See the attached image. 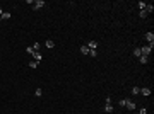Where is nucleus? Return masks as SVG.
Masks as SVG:
<instances>
[{
    "instance_id": "nucleus-1",
    "label": "nucleus",
    "mask_w": 154,
    "mask_h": 114,
    "mask_svg": "<svg viewBox=\"0 0 154 114\" xmlns=\"http://www.w3.org/2000/svg\"><path fill=\"white\" fill-rule=\"evenodd\" d=\"M151 51H152V46H144V48H141V53H142L144 56H149Z\"/></svg>"
},
{
    "instance_id": "nucleus-2",
    "label": "nucleus",
    "mask_w": 154,
    "mask_h": 114,
    "mask_svg": "<svg viewBox=\"0 0 154 114\" xmlns=\"http://www.w3.org/2000/svg\"><path fill=\"white\" fill-rule=\"evenodd\" d=\"M41 7H45V2H43V0H36V2L33 4V9H34V10L41 9Z\"/></svg>"
},
{
    "instance_id": "nucleus-3",
    "label": "nucleus",
    "mask_w": 154,
    "mask_h": 114,
    "mask_svg": "<svg viewBox=\"0 0 154 114\" xmlns=\"http://www.w3.org/2000/svg\"><path fill=\"white\" fill-rule=\"evenodd\" d=\"M33 58H34V61H38V63H40V61L43 60V55H41L40 51H34V53H33Z\"/></svg>"
},
{
    "instance_id": "nucleus-4",
    "label": "nucleus",
    "mask_w": 154,
    "mask_h": 114,
    "mask_svg": "<svg viewBox=\"0 0 154 114\" xmlns=\"http://www.w3.org/2000/svg\"><path fill=\"white\" fill-rule=\"evenodd\" d=\"M125 107H127L128 111H134V109H135V102H132V101H128V99H127V102H125Z\"/></svg>"
},
{
    "instance_id": "nucleus-5",
    "label": "nucleus",
    "mask_w": 154,
    "mask_h": 114,
    "mask_svg": "<svg viewBox=\"0 0 154 114\" xmlns=\"http://www.w3.org/2000/svg\"><path fill=\"white\" fill-rule=\"evenodd\" d=\"M139 94H142V95L147 97V95H151V89H149V87H144V89H141V92H139Z\"/></svg>"
},
{
    "instance_id": "nucleus-6",
    "label": "nucleus",
    "mask_w": 154,
    "mask_h": 114,
    "mask_svg": "<svg viewBox=\"0 0 154 114\" xmlns=\"http://www.w3.org/2000/svg\"><path fill=\"white\" fill-rule=\"evenodd\" d=\"M145 39L152 44V43H154V32H147V34H145Z\"/></svg>"
},
{
    "instance_id": "nucleus-7",
    "label": "nucleus",
    "mask_w": 154,
    "mask_h": 114,
    "mask_svg": "<svg viewBox=\"0 0 154 114\" xmlns=\"http://www.w3.org/2000/svg\"><path fill=\"white\" fill-rule=\"evenodd\" d=\"M147 14H152V10H154V5H151V4H145V9H144Z\"/></svg>"
},
{
    "instance_id": "nucleus-8",
    "label": "nucleus",
    "mask_w": 154,
    "mask_h": 114,
    "mask_svg": "<svg viewBox=\"0 0 154 114\" xmlns=\"http://www.w3.org/2000/svg\"><path fill=\"white\" fill-rule=\"evenodd\" d=\"M96 46H98L96 41H89V43H87V48H89V49H96Z\"/></svg>"
},
{
    "instance_id": "nucleus-9",
    "label": "nucleus",
    "mask_w": 154,
    "mask_h": 114,
    "mask_svg": "<svg viewBox=\"0 0 154 114\" xmlns=\"http://www.w3.org/2000/svg\"><path fill=\"white\" fill-rule=\"evenodd\" d=\"M45 46H46L48 49H51V48H55V43H53V41H51V39H48V41L45 43Z\"/></svg>"
},
{
    "instance_id": "nucleus-10",
    "label": "nucleus",
    "mask_w": 154,
    "mask_h": 114,
    "mask_svg": "<svg viewBox=\"0 0 154 114\" xmlns=\"http://www.w3.org/2000/svg\"><path fill=\"white\" fill-rule=\"evenodd\" d=\"M89 51H91V49L87 46H80V53H82V55H89Z\"/></svg>"
},
{
    "instance_id": "nucleus-11",
    "label": "nucleus",
    "mask_w": 154,
    "mask_h": 114,
    "mask_svg": "<svg viewBox=\"0 0 154 114\" xmlns=\"http://www.w3.org/2000/svg\"><path fill=\"white\" fill-rule=\"evenodd\" d=\"M137 60L141 61V63H147V60H149V56H144V55H141V56H139Z\"/></svg>"
},
{
    "instance_id": "nucleus-12",
    "label": "nucleus",
    "mask_w": 154,
    "mask_h": 114,
    "mask_svg": "<svg viewBox=\"0 0 154 114\" xmlns=\"http://www.w3.org/2000/svg\"><path fill=\"white\" fill-rule=\"evenodd\" d=\"M105 112H110V114H111V112H113V106H111V104H106V106H105Z\"/></svg>"
},
{
    "instance_id": "nucleus-13",
    "label": "nucleus",
    "mask_w": 154,
    "mask_h": 114,
    "mask_svg": "<svg viewBox=\"0 0 154 114\" xmlns=\"http://www.w3.org/2000/svg\"><path fill=\"white\" fill-rule=\"evenodd\" d=\"M36 67H38V61H34V60L29 61V68H36Z\"/></svg>"
},
{
    "instance_id": "nucleus-14",
    "label": "nucleus",
    "mask_w": 154,
    "mask_h": 114,
    "mask_svg": "<svg viewBox=\"0 0 154 114\" xmlns=\"http://www.w3.org/2000/svg\"><path fill=\"white\" fill-rule=\"evenodd\" d=\"M26 53L33 56V53H34V49H33V46H27V48H26Z\"/></svg>"
},
{
    "instance_id": "nucleus-15",
    "label": "nucleus",
    "mask_w": 154,
    "mask_h": 114,
    "mask_svg": "<svg viewBox=\"0 0 154 114\" xmlns=\"http://www.w3.org/2000/svg\"><path fill=\"white\" fill-rule=\"evenodd\" d=\"M40 48H41L40 43H34V44H33V49H34V51H40Z\"/></svg>"
},
{
    "instance_id": "nucleus-16",
    "label": "nucleus",
    "mask_w": 154,
    "mask_h": 114,
    "mask_svg": "<svg viewBox=\"0 0 154 114\" xmlns=\"http://www.w3.org/2000/svg\"><path fill=\"white\" fill-rule=\"evenodd\" d=\"M134 55H135V56H137V58H139V56H141V55H142V53H141V48H135V49H134Z\"/></svg>"
},
{
    "instance_id": "nucleus-17",
    "label": "nucleus",
    "mask_w": 154,
    "mask_h": 114,
    "mask_svg": "<svg viewBox=\"0 0 154 114\" xmlns=\"http://www.w3.org/2000/svg\"><path fill=\"white\" fill-rule=\"evenodd\" d=\"M4 19H10V12H4V14H2V20H4Z\"/></svg>"
},
{
    "instance_id": "nucleus-18",
    "label": "nucleus",
    "mask_w": 154,
    "mask_h": 114,
    "mask_svg": "<svg viewBox=\"0 0 154 114\" xmlns=\"http://www.w3.org/2000/svg\"><path fill=\"white\" fill-rule=\"evenodd\" d=\"M137 5H139V9H141V10L145 9V2H137Z\"/></svg>"
},
{
    "instance_id": "nucleus-19",
    "label": "nucleus",
    "mask_w": 154,
    "mask_h": 114,
    "mask_svg": "<svg viewBox=\"0 0 154 114\" xmlns=\"http://www.w3.org/2000/svg\"><path fill=\"white\" fill-rule=\"evenodd\" d=\"M139 16H141V17L144 19V17H147V16H149V14H147V12H145V10H141V14H139Z\"/></svg>"
},
{
    "instance_id": "nucleus-20",
    "label": "nucleus",
    "mask_w": 154,
    "mask_h": 114,
    "mask_svg": "<svg viewBox=\"0 0 154 114\" xmlns=\"http://www.w3.org/2000/svg\"><path fill=\"white\" fill-rule=\"evenodd\" d=\"M139 92H141V89H139V87H134V89H132V94H135V95H137Z\"/></svg>"
},
{
    "instance_id": "nucleus-21",
    "label": "nucleus",
    "mask_w": 154,
    "mask_h": 114,
    "mask_svg": "<svg viewBox=\"0 0 154 114\" xmlns=\"http://www.w3.org/2000/svg\"><path fill=\"white\" fill-rule=\"evenodd\" d=\"M89 56H92V58H96V49H91V51H89Z\"/></svg>"
},
{
    "instance_id": "nucleus-22",
    "label": "nucleus",
    "mask_w": 154,
    "mask_h": 114,
    "mask_svg": "<svg viewBox=\"0 0 154 114\" xmlns=\"http://www.w3.org/2000/svg\"><path fill=\"white\" fill-rule=\"evenodd\" d=\"M125 102H127V99H122V101H118V104L122 106V107H123V106H125Z\"/></svg>"
},
{
    "instance_id": "nucleus-23",
    "label": "nucleus",
    "mask_w": 154,
    "mask_h": 114,
    "mask_svg": "<svg viewBox=\"0 0 154 114\" xmlns=\"http://www.w3.org/2000/svg\"><path fill=\"white\" fill-rule=\"evenodd\" d=\"M41 94H43V90H41V89H36V95H38V97H40Z\"/></svg>"
},
{
    "instance_id": "nucleus-24",
    "label": "nucleus",
    "mask_w": 154,
    "mask_h": 114,
    "mask_svg": "<svg viewBox=\"0 0 154 114\" xmlns=\"http://www.w3.org/2000/svg\"><path fill=\"white\" fill-rule=\"evenodd\" d=\"M139 114H147V111H145V109H141V111H139Z\"/></svg>"
},
{
    "instance_id": "nucleus-25",
    "label": "nucleus",
    "mask_w": 154,
    "mask_h": 114,
    "mask_svg": "<svg viewBox=\"0 0 154 114\" xmlns=\"http://www.w3.org/2000/svg\"><path fill=\"white\" fill-rule=\"evenodd\" d=\"M0 20H2V17H0Z\"/></svg>"
}]
</instances>
